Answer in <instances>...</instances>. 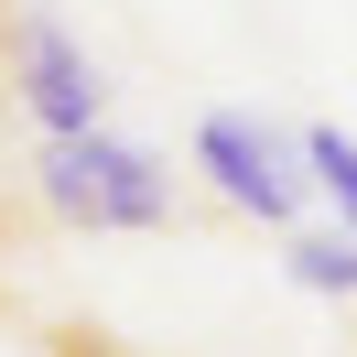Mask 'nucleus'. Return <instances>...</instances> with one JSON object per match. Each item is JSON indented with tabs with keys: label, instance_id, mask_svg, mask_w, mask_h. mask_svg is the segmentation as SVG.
Masks as SVG:
<instances>
[{
	"label": "nucleus",
	"instance_id": "f03ea898",
	"mask_svg": "<svg viewBox=\"0 0 357 357\" xmlns=\"http://www.w3.org/2000/svg\"><path fill=\"white\" fill-rule=\"evenodd\" d=\"M195 174L217 184L227 206H238V217H260V227H292L303 217V141H282L271 130V119H238V109H217L195 130Z\"/></svg>",
	"mask_w": 357,
	"mask_h": 357
},
{
	"label": "nucleus",
	"instance_id": "f257e3e1",
	"mask_svg": "<svg viewBox=\"0 0 357 357\" xmlns=\"http://www.w3.org/2000/svg\"><path fill=\"white\" fill-rule=\"evenodd\" d=\"M33 174H44V206L76 217V227H162V217H174V174H162L141 141H119V130L44 141Z\"/></svg>",
	"mask_w": 357,
	"mask_h": 357
},
{
	"label": "nucleus",
	"instance_id": "39448f33",
	"mask_svg": "<svg viewBox=\"0 0 357 357\" xmlns=\"http://www.w3.org/2000/svg\"><path fill=\"white\" fill-rule=\"evenodd\" d=\"M303 174L325 184V206H335V227L357 238V141L347 130H303Z\"/></svg>",
	"mask_w": 357,
	"mask_h": 357
},
{
	"label": "nucleus",
	"instance_id": "20e7f679",
	"mask_svg": "<svg viewBox=\"0 0 357 357\" xmlns=\"http://www.w3.org/2000/svg\"><path fill=\"white\" fill-rule=\"evenodd\" d=\"M292 282L357 303V238H347V227H303V238H292Z\"/></svg>",
	"mask_w": 357,
	"mask_h": 357
},
{
	"label": "nucleus",
	"instance_id": "7ed1b4c3",
	"mask_svg": "<svg viewBox=\"0 0 357 357\" xmlns=\"http://www.w3.org/2000/svg\"><path fill=\"white\" fill-rule=\"evenodd\" d=\"M11 87H22V109L44 119V141L98 130V109H109V87H98V66L76 54V33L44 22V11H22V22H11Z\"/></svg>",
	"mask_w": 357,
	"mask_h": 357
}]
</instances>
